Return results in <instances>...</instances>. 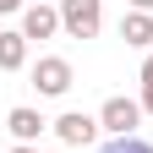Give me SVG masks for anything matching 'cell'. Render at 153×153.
Here are the masks:
<instances>
[{
	"mask_svg": "<svg viewBox=\"0 0 153 153\" xmlns=\"http://www.w3.org/2000/svg\"><path fill=\"white\" fill-rule=\"evenodd\" d=\"M104 27V0H60V33L93 38Z\"/></svg>",
	"mask_w": 153,
	"mask_h": 153,
	"instance_id": "obj_1",
	"label": "cell"
},
{
	"mask_svg": "<svg viewBox=\"0 0 153 153\" xmlns=\"http://www.w3.org/2000/svg\"><path fill=\"white\" fill-rule=\"evenodd\" d=\"M6 126H11V137H16V142H27V148H33V137H38V131H44L49 120H44L38 109H27V104H16V109L6 115Z\"/></svg>",
	"mask_w": 153,
	"mask_h": 153,
	"instance_id": "obj_6",
	"label": "cell"
},
{
	"mask_svg": "<svg viewBox=\"0 0 153 153\" xmlns=\"http://www.w3.org/2000/svg\"><path fill=\"white\" fill-rule=\"evenodd\" d=\"M131 11H153V0H131Z\"/></svg>",
	"mask_w": 153,
	"mask_h": 153,
	"instance_id": "obj_12",
	"label": "cell"
},
{
	"mask_svg": "<svg viewBox=\"0 0 153 153\" xmlns=\"http://www.w3.org/2000/svg\"><path fill=\"white\" fill-rule=\"evenodd\" d=\"M99 131H104V126H99V115H88V109H66L60 120H55V137H60L66 148H88Z\"/></svg>",
	"mask_w": 153,
	"mask_h": 153,
	"instance_id": "obj_3",
	"label": "cell"
},
{
	"mask_svg": "<svg viewBox=\"0 0 153 153\" xmlns=\"http://www.w3.org/2000/svg\"><path fill=\"white\" fill-rule=\"evenodd\" d=\"M120 38L131 49H148L153 44V11H126L120 16Z\"/></svg>",
	"mask_w": 153,
	"mask_h": 153,
	"instance_id": "obj_7",
	"label": "cell"
},
{
	"mask_svg": "<svg viewBox=\"0 0 153 153\" xmlns=\"http://www.w3.org/2000/svg\"><path fill=\"white\" fill-rule=\"evenodd\" d=\"M27 66V38L22 33H0V71H22Z\"/></svg>",
	"mask_w": 153,
	"mask_h": 153,
	"instance_id": "obj_8",
	"label": "cell"
},
{
	"mask_svg": "<svg viewBox=\"0 0 153 153\" xmlns=\"http://www.w3.org/2000/svg\"><path fill=\"white\" fill-rule=\"evenodd\" d=\"M142 88H153V55L142 60Z\"/></svg>",
	"mask_w": 153,
	"mask_h": 153,
	"instance_id": "obj_10",
	"label": "cell"
},
{
	"mask_svg": "<svg viewBox=\"0 0 153 153\" xmlns=\"http://www.w3.org/2000/svg\"><path fill=\"white\" fill-rule=\"evenodd\" d=\"M11 153H38V148H27V142H16V148H11Z\"/></svg>",
	"mask_w": 153,
	"mask_h": 153,
	"instance_id": "obj_13",
	"label": "cell"
},
{
	"mask_svg": "<svg viewBox=\"0 0 153 153\" xmlns=\"http://www.w3.org/2000/svg\"><path fill=\"white\" fill-rule=\"evenodd\" d=\"M99 153H153V142H142V137H115V142H104Z\"/></svg>",
	"mask_w": 153,
	"mask_h": 153,
	"instance_id": "obj_9",
	"label": "cell"
},
{
	"mask_svg": "<svg viewBox=\"0 0 153 153\" xmlns=\"http://www.w3.org/2000/svg\"><path fill=\"white\" fill-rule=\"evenodd\" d=\"M6 11H27V6H22V0H0V16H6Z\"/></svg>",
	"mask_w": 153,
	"mask_h": 153,
	"instance_id": "obj_11",
	"label": "cell"
},
{
	"mask_svg": "<svg viewBox=\"0 0 153 153\" xmlns=\"http://www.w3.org/2000/svg\"><path fill=\"white\" fill-rule=\"evenodd\" d=\"M137 120H142V104H137V99H126V93L104 99V109H99V126L115 131V137H137Z\"/></svg>",
	"mask_w": 153,
	"mask_h": 153,
	"instance_id": "obj_2",
	"label": "cell"
},
{
	"mask_svg": "<svg viewBox=\"0 0 153 153\" xmlns=\"http://www.w3.org/2000/svg\"><path fill=\"white\" fill-rule=\"evenodd\" d=\"M60 33V6H44V0H33V6L22 11V38L33 44V38H55Z\"/></svg>",
	"mask_w": 153,
	"mask_h": 153,
	"instance_id": "obj_5",
	"label": "cell"
},
{
	"mask_svg": "<svg viewBox=\"0 0 153 153\" xmlns=\"http://www.w3.org/2000/svg\"><path fill=\"white\" fill-rule=\"evenodd\" d=\"M44 6H60V0H44Z\"/></svg>",
	"mask_w": 153,
	"mask_h": 153,
	"instance_id": "obj_14",
	"label": "cell"
},
{
	"mask_svg": "<svg viewBox=\"0 0 153 153\" xmlns=\"http://www.w3.org/2000/svg\"><path fill=\"white\" fill-rule=\"evenodd\" d=\"M33 88L44 93V99H60V93L71 88V60L66 55H44V60L33 66Z\"/></svg>",
	"mask_w": 153,
	"mask_h": 153,
	"instance_id": "obj_4",
	"label": "cell"
}]
</instances>
